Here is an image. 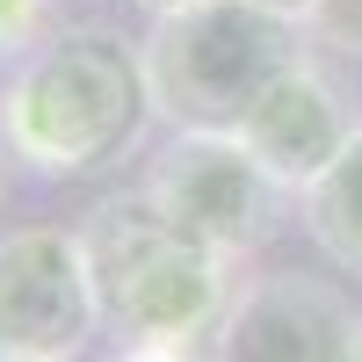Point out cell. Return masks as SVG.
Here are the masks:
<instances>
[{"instance_id": "7", "label": "cell", "mask_w": 362, "mask_h": 362, "mask_svg": "<svg viewBox=\"0 0 362 362\" xmlns=\"http://www.w3.org/2000/svg\"><path fill=\"white\" fill-rule=\"evenodd\" d=\"M355 131H362L355 102L312 66V58H297V66H290V73L247 109V124H239L232 138L247 145V153L276 174L290 196H305L312 181L355 145Z\"/></svg>"}, {"instance_id": "12", "label": "cell", "mask_w": 362, "mask_h": 362, "mask_svg": "<svg viewBox=\"0 0 362 362\" xmlns=\"http://www.w3.org/2000/svg\"><path fill=\"white\" fill-rule=\"evenodd\" d=\"M145 15H181V8H203V0H138Z\"/></svg>"}, {"instance_id": "15", "label": "cell", "mask_w": 362, "mask_h": 362, "mask_svg": "<svg viewBox=\"0 0 362 362\" xmlns=\"http://www.w3.org/2000/svg\"><path fill=\"white\" fill-rule=\"evenodd\" d=\"M0 189H8V138H0Z\"/></svg>"}, {"instance_id": "16", "label": "cell", "mask_w": 362, "mask_h": 362, "mask_svg": "<svg viewBox=\"0 0 362 362\" xmlns=\"http://www.w3.org/2000/svg\"><path fill=\"white\" fill-rule=\"evenodd\" d=\"M0 362H8V355H0Z\"/></svg>"}, {"instance_id": "5", "label": "cell", "mask_w": 362, "mask_h": 362, "mask_svg": "<svg viewBox=\"0 0 362 362\" xmlns=\"http://www.w3.org/2000/svg\"><path fill=\"white\" fill-rule=\"evenodd\" d=\"M102 326L95 268L80 232L15 225L0 232V355L8 362H80Z\"/></svg>"}, {"instance_id": "8", "label": "cell", "mask_w": 362, "mask_h": 362, "mask_svg": "<svg viewBox=\"0 0 362 362\" xmlns=\"http://www.w3.org/2000/svg\"><path fill=\"white\" fill-rule=\"evenodd\" d=\"M305 232H312V247L334 261V268H348V276H362V131H355V145L326 167L305 196Z\"/></svg>"}, {"instance_id": "13", "label": "cell", "mask_w": 362, "mask_h": 362, "mask_svg": "<svg viewBox=\"0 0 362 362\" xmlns=\"http://www.w3.org/2000/svg\"><path fill=\"white\" fill-rule=\"evenodd\" d=\"M124 362H189V355H124Z\"/></svg>"}, {"instance_id": "9", "label": "cell", "mask_w": 362, "mask_h": 362, "mask_svg": "<svg viewBox=\"0 0 362 362\" xmlns=\"http://www.w3.org/2000/svg\"><path fill=\"white\" fill-rule=\"evenodd\" d=\"M305 44L341 51V58H362V0H312V15H305Z\"/></svg>"}, {"instance_id": "10", "label": "cell", "mask_w": 362, "mask_h": 362, "mask_svg": "<svg viewBox=\"0 0 362 362\" xmlns=\"http://www.w3.org/2000/svg\"><path fill=\"white\" fill-rule=\"evenodd\" d=\"M51 0H0V58H22L51 37Z\"/></svg>"}, {"instance_id": "11", "label": "cell", "mask_w": 362, "mask_h": 362, "mask_svg": "<svg viewBox=\"0 0 362 362\" xmlns=\"http://www.w3.org/2000/svg\"><path fill=\"white\" fill-rule=\"evenodd\" d=\"M254 8H268V15H283V22H297V29H305V15H312V0H254Z\"/></svg>"}, {"instance_id": "1", "label": "cell", "mask_w": 362, "mask_h": 362, "mask_svg": "<svg viewBox=\"0 0 362 362\" xmlns=\"http://www.w3.org/2000/svg\"><path fill=\"white\" fill-rule=\"evenodd\" d=\"M153 95L131 44L102 29H51L37 51L15 58L0 87V138L29 174L80 181L116 167L138 145Z\"/></svg>"}, {"instance_id": "6", "label": "cell", "mask_w": 362, "mask_h": 362, "mask_svg": "<svg viewBox=\"0 0 362 362\" xmlns=\"http://www.w3.org/2000/svg\"><path fill=\"white\" fill-rule=\"evenodd\" d=\"M210 362H355V305L326 276H254L232 290Z\"/></svg>"}, {"instance_id": "14", "label": "cell", "mask_w": 362, "mask_h": 362, "mask_svg": "<svg viewBox=\"0 0 362 362\" xmlns=\"http://www.w3.org/2000/svg\"><path fill=\"white\" fill-rule=\"evenodd\" d=\"M355 362H362V305H355Z\"/></svg>"}, {"instance_id": "4", "label": "cell", "mask_w": 362, "mask_h": 362, "mask_svg": "<svg viewBox=\"0 0 362 362\" xmlns=\"http://www.w3.org/2000/svg\"><path fill=\"white\" fill-rule=\"evenodd\" d=\"M138 189L160 203V218H174L189 239H203L225 261L261 254L283 225V203H290V189L232 131H174Z\"/></svg>"}, {"instance_id": "3", "label": "cell", "mask_w": 362, "mask_h": 362, "mask_svg": "<svg viewBox=\"0 0 362 362\" xmlns=\"http://www.w3.org/2000/svg\"><path fill=\"white\" fill-rule=\"evenodd\" d=\"M305 58V29L254 0H203L181 15H153L138 44L153 116L174 131H239L247 109Z\"/></svg>"}, {"instance_id": "2", "label": "cell", "mask_w": 362, "mask_h": 362, "mask_svg": "<svg viewBox=\"0 0 362 362\" xmlns=\"http://www.w3.org/2000/svg\"><path fill=\"white\" fill-rule=\"evenodd\" d=\"M102 319L124 355H196L232 305V261L189 239L145 189L102 196L80 225Z\"/></svg>"}]
</instances>
